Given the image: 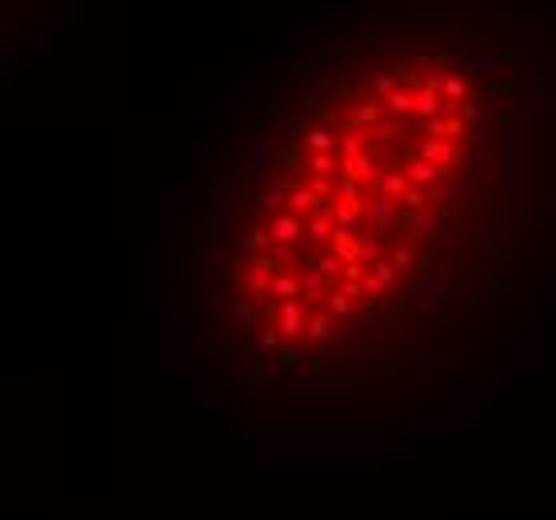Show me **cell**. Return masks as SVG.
<instances>
[{
	"label": "cell",
	"instance_id": "1",
	"mask_svg": "<svg viewBox=\"0 0 556 520\" xmlns=\"http://www.w3.org/2000/svg\"><path fill=\"white\" fill-rule=\"evenodd\" d=\"M445 97L448 100H468V80L457 76V72H448L445 76Z\"/></svg>",
	"mask_w": 556,
	"mask_h": 520
}]
</instances>
